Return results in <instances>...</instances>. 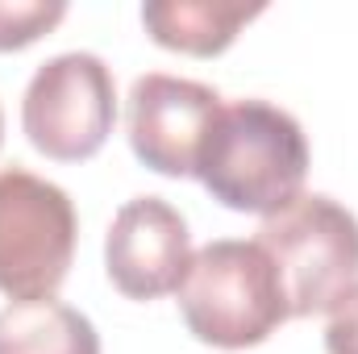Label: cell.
<instances>
[{
	"mask_svg": "<svg viewBox=\"0 0 358 354\" xmlns=\"http://www.w3.org/2000/svg\"><path fill=\"white\" fill-rule=\"evenodd\" d=\"M304 176L308 138L300 121L287 108L255 96L221 104L196 159V179L213 200L259 217H271L304 196Z\"/></svg>",
	"mask_w": 358,
	"mask_h": 354,
	"instance_id": "1",
	"label": "cell"
},
{
	"mask_svg": "<svg viewBox=\"0 0 358 354\" xmlns=\"http://www.w3.org/2000/svg\"><path fill=\"white\" fill-rule=\"evenodd\" d=\"M179 313L196 342L217 351H250L292 317L279 271L259 242L221 238L192 255L179 283Z\"/></svg>",
	"mask_w": 358,
	"mask_h": 354,
	"instance_id": "2",
	"label": "cell"
},
{
	"mask_svg": "<svg viewBox=\"0 0 358 354\" xmlns=\"http://www.w3.org/2000/svg\"><path fill=\"white\" fill-rule=\"evenodd\" d=\"M279 271L287 313H334L358 288V217L334 196H296L263 217L255 238Z\"/></svg>",
	"mask_w": 358,
	"mask_h": 354,
	"instance_id": "3",
	"label": "cell"
},
{
	"mask_svg": "<svg viewBox=\"0 0 358 354\" xmlns=\"http://www.w3.org/2000/svg\"><path fill=\"white\" fill-rule=\"evenodd\" d=\"M80 217L71 196L25 167H0V292L46 300L76 259Z\"/></svg>",
	"mask_w": 358,
	"mask_h": 354,
	"instance_id": "4",
	"label": "cell"
},
{
	"mask_svg": "<svg viewBox=\"0 0 358 354\" xmlns=\"http://www.w3.org/2000/svg\"><path fill=\"white\" fill-rule=\"evenodd\" d=\"M117 121L113 71L92 50H67L46 59L21 100V125L38 155L55 163L92 159Z\"/></svg>",
	"mask_w": 358,
	"mask_h": 354,
	"instance_id": "5",
	"label": "cell"
},
{
	"mask_svg": "<svg viewBox=\"0 0 358 354\" xmlns=\"http://www.w3.org/2000/svg\"><path fill=\"white\" fill-rule=\"evenodd\" d=\"M217 113H221V96L200 80L163 76V71L134 80L125 104V129L138 163L167 179L196 176V159Z\"/></svg>",
	"mask_w": 358,
	"mask_h": 354,
	"instance_id": "6",
	"label": "cell"
},
{
	"mask_svg": "<svg viewBox=\"0 0 358 354\" xmlns=\"http://www.w3.org/2000/svg\"><path fill=\"white\" fill-rule=\"evenodd\" d=\"M192 267V234L163 196H134L117 208L104 238V271L129 300H159L179 292Z\"/></svg>",
	"mask_w": 358,
	"mask_h": 354,
	"instance_id": "7",
	"label": "cell"
},
{
	"mask_svg": "<svg viewBox=\"0 0 358 354\" xmlns=\"http://www.w3.org/2000/svg\"><path fill=\"white\" fill-rule=\"evenodd\" d=\"M263 17V4H229V0H150L142 4L146 34L179 55L213 59L234 46L242 25Z\"/></svg>",
	"mask_w": 358,
	"mask_h": 354,
	"instance_id": "8",
	"label": "cell"
},
{
	"mask_svg": "<svg viewBox=\"0 0 358 354\" xmlns=\"http://www.w3.org/2000/svg\"><path fill=\"white\" fill-rule=\"evenodd\" d=\"M0 354H100V334L55 296L13 300L0 309Z\"/></svg>",
	"mask_w": 358,
	"mask_h": 354,
	"instance_id": "9",
	"label": "cell"
},
{
	"mask_svg": "<svg viewBox=\"0 0 358 354\" xmlns=\"http://www.w3.org/2000/svg\"><path fill=\"white\" fill-rule=\"evenodd\" d=\"M67 17V4H0V55L4 50H25L34 46L42 34H50L59 21Z\"/></svg>",
	"mask_w": 358,
	"mask_h": 354,
	"instance_id": "10",
	"label": "cell"
},
{
	"mask_svg": "<svg viewBox=\"0 0 358 354\" xmlns=\"http://www.w3.org/2000/svg\"><path fill=\"white\" fill-rule=\"evenodd\" d=\"M325 354H358V288L329 313Z\"/></svg>",
	"mask_w": 358,
	"mask_h": 354,
	"instance_id": "11",
	"label": "cell"
},
{
	"mask_svg": "<svg viewBox=\"0 0 358 354\" xmlns=\"http://www.w3.org/2000/svg\"><path fill=\"white\" fill-rule=\"evenodd\" d=\"M0 142H4V113H0Z\"/></svg>",
	"mask_w": 358,
	"mask_h": 354,
	"instance_id": "12",
	"label": "cell"
}]
</instances>
